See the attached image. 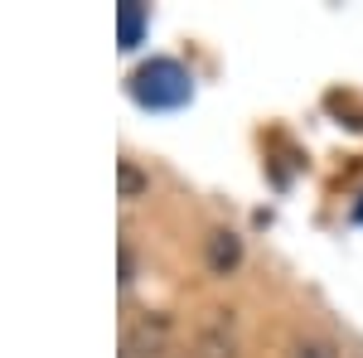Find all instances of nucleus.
<instances>
[{"mask_svg": "<svg viewBox=\"0 0 363 358\" xmlns=\"http://www.w3.org/2000/svg\"><path fill=\"white\" fill-rule=\"evenodd\" d=\"M242 262V242H238V233H213L208 237V267L223 276V272H233Z\"/></svg>", "mask_w": 363, "mask_h": 358, "instance_id": "4", "label": "nucleus"}, {"mask_svg": "<svg viewBox=\"0 0 363 358\" xmlns=\"http://www.w3.org/2000/svg\"><path fill=\"white\" fill-rule=\"evenodd\" d=\"M140 25H145V10L140 5H121V49H136Z\"/></svg>", "mask_w": 363, "mask_h": 358, "instance_id": "6", "label": "nucleus"}, {"mask_svg": "<svg viewBox=\"0 0 363 358\" xmlns=\"http://www.w3.org/2000/svg\"><path fill=\"white\" fill-rule=\"evenodd\" d=\"M184 358H238V320H233V310H213L199 325V334L189 339Z\"/></svg>", "mask_w": 363, "mask_h": 358, "instance_id": "3", "label": "nucleus"}, {"mask_svg": "<svg viewBox=\"0 0 363 358\" xmlns=\"http://www.w3.org/2000/svg\"><path fill=\"white\" fill-rule=\"evenodd\" d=\"M131 92H136L140 107H179V102H189V73L179 68V63H169V58H150L145 68H136V78H131Z\"/></svg>", "mask_w": 363, "mask_h": 358, "instance_id": "1", "label": "nucleus"}, {"mask_svg": "<svg viewBox=\"0 0 363 358\" xmlns=\"http://www.w3.org/2000/svg\"><path fill=\"white\" fill-rule=\"evenodd\" d=\"M136 281V257H131V247L121 242V286H131Z\"/></svg>", "mask_w": 363, "mask_h": 358, "instance_id": "8", "label": "nucleus"}, {"mask_svg": "<svg viewBox=\"0 0 363 358\" xmlns=\"http://www.w3.org/2000/svg\"><path fill=\"white\" fill-rule=\"evenodd\" d=\"M116 174H121V198H126V203L145 194V174H140L131 160H121V165H116Z\"/></svg>", "mask_w": 363, "mask_h": 358, "instance_id": "7", "label": "nucleus"}, {"mask_svg": "<svg viewBox=\"0 0 363 358\" xmlns=\"http://www.w3.org/2000/svg\"><path fill=\"white\" fill-rule=\"evenodd\" d=\"M116 358H174V320L169 315H140L121 334Z\"/></svg>", "mask_w": 363, "mask_h": 358, "instance_id": "2", "label": "nucleus"}, {"mask_svg": "<svg viewBox=\"0 0 363 358\" xmlns=\"http://www.w3.org/2000/svg\"><path fill=\"white\" fill-rule=\"evenodd\" d=\"M286 358H339V349H335V339H325V334H301Z\"/></svg>", "mask_w": 363, "mask_h": 358, "instance_id": "5", "label": "nucleus"}]
</instances>
